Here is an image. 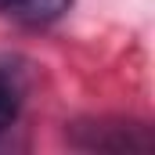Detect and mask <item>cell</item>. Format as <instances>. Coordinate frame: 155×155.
I'll list each match as a JSON object with an SVG mask.
<instances>
[{"label":"cell","instance_id":"3","mask_svg":"<svg viewBox=\"0 0 155 155\" xmlns=\"http://www.w3.org/2000/svg\"><path fill=\"white\" fill-rule=\"evenodd\" d=\"M18 112H22V90L7 72H0V137L18 123Z\"/></svg>","mask_w":155,"mask_h":155},{"label":"cell","instance_id":"2","mask_svg":"<svg viewBox=\"0 0 155 155\" xmlns=\"http://www.w3.org/2000/svg\"><path fill=\"white\" fill-rule=\"evenodd\" d=\"M69 7L72 0H0V15L18 25H51Z\"/></svg>","mask_w":155,"mask_h":155},{"label":"cell","instance_id":"1","mask_svg":"<svg viewBox=\"0 0 155 155\" xmlns=\"http://www.w3.org/2000/svg\"><path fill=\"white\" fill-rule=\"evenodd\" d=\"M69 144L83 152H152L155 134L141 119H79L65 130Z\"/></svg>","mask_w":155,"mask_h":155}]
</instances>
